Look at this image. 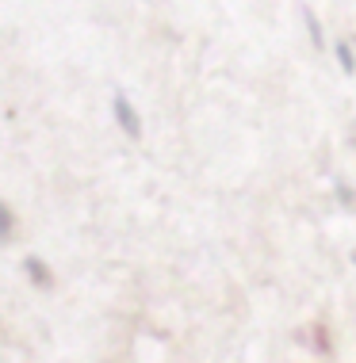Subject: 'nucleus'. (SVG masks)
<instances>
[{
    "label": "nucleus",
    "instance_id": "obj_1",
    "mask_svg": "<svg viewBox=\"0 0 356 363\" xmlns=\"http://www.w3.org/2000/svg\"><path fill=\"white\" fill-rule=\"evenodd\" d=\"M112 111H115V123L123 126V134L126 138H142V119H138V111H134V104L126 100L123 92H115V100H112Z\"/></svg>",
    "mask_w": 356,
    "mask_h": 363
},
{
    "label": "nucleus",
    "instance_id": "obj_2",
    "mask_svg": "<svg viewBox=\"0 0 356 363\" xmlns=\"http://www.w3.org/2000/svg\"><path fill=\"white\" fill-rule=\"evenodd\" d=\"M23 272H27V276H31V279H35V283H38V287H43V291H46V287H50V283H54V279H50V272H46V264L38 260V257H27Z\"/></svg>",
    "mask_w": 356,
    "mask_h": 363
},
{
    "label": "nucleus",
    "instance_id": "obj_3",
    "mask_svg": "<svg viewBox=\"0 0 356 363\" xmlns=\"http://www.w3.org/2000/svg\"><path fill=\"white\" fill-rule=\"evenodd\" d=\"M0 222H4V230H0V241H12V233H16V214H12V207H8V203H4V207H0Z\"/></svg>",
    "mask_w": 356,
    "mask_h": 363
},
{
    "label": "nucleus",
    "instance_id": "obj_4",
    "mask_svg": "<svg viewBox=\"0 0 356 363\" xmlns=\"http://www.w3.org/2000/svg\"><path fill=\"white\" fill-rule=\"evenodd\" d=\"M338 62H341V69L349 73V77L356 73V57H352V46L349 43H338Z\"/></svg>",
    "mask_w": 356,
    "mask_h": 363
}]
</instances>
